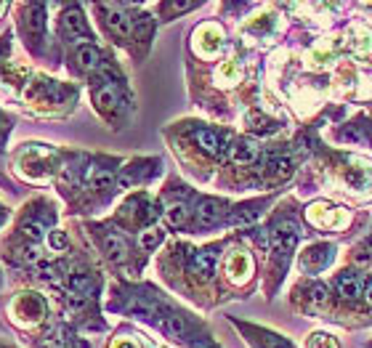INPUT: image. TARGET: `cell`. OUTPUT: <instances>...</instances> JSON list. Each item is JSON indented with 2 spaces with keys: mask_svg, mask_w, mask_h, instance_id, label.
<instances>
[{
  "mask_svg": "<svg viewBox=\"0 0 372 348\" xmlns=\"http://www.w3.org/2000/svg\"><path fill=\"white\" fill-rule=\"evenodd\" d=\"M88 85H91V101H94L98 117L109 122V128H125L136 104H133V96L125 85L117 61L109 56L104 67L88 80Z\"/></svg>",
  "mask_w": 372,
  "mask_h": 348,
  "instance_id": "obj_1",
  "label": "cell"
},
{
  "mask_svg": "<svg viewBox=\"0 0 372 348\" xmlns=\"http://www.w3.org/2000/svg\"><path fill=\"white\" fill-rule=\"evenodd\" d=\"M112 295L115 298L109 300V311L125 314V316H133V319H141V322L149 324H157L176 306L152 285H139V288L120 285V288H115Z\"/></svg>",
  "mask_w": 372,
  "mask_h": 348,
  "instance_id": "obj_2",
  "label": "cell"
},
{
  "mask_svg": "<svg viewBox=\"0 0 372 348\" xmlns=\"http://www.w3.org/2000/svg\"><path fill=\"white\" fill-rule=\"evenodd\" d=\"M16 27L22 32L27 51L32 56H43L49 43V6L43 3H19L16 6Z\"/></svg>",
  "mask_w": 372,
  "mask_h": 348,
  "instance_id": "obj_3",
  "label": "cell"
},
{
  "mask_svg": "<svg viewBox=\"0 0 372 348\" xmlns=\"http://www.w3.org/2000/svg\"><path fill=\"white\" fill-rule=\"evenodd\" d=\"M94 13L98 16L101 32L107 35L109 43H115L120 49H131L136 6H131V3H96Z\"/></svg>",
  "mask_w": 372,
  "mask_h": 348,
  "instance_id": "obj_4",
  "label": "cell"
},
{
  "mask_svg": "<svg viewBox=\"0 0 372 348\" xmlns=\"http://www.w3.org/2000/svg\"><path fill=\"white\" fill-rule=\"evenodd\" d=\"M194 200H197V194L189 186H184L179 181L168 183V189L160 197V205H162V218L173 231H189Z\"/></svg>",
  "mask_w": 372,
  "mask_h": 348,
  "instance_id": "obj_5",
  "label": "cell"
},
{
  "mask_svg": "<svg viewBox=\"0 0 372 348\" xmlns=\"http://www.w3.org/2000/svg\"><path fill=\"white\" fill-rule=\"evenodd\" d=\"M53 224H56V210L49 200H32L30 205L22 207L19 213V221H16V231L22 240H30L40 245L46 234L53 231Z\"/></svg>",
  "mask_w": 372,
  "mask_h": 348,
  "instance_id": "obj_6",
  "label": "cell"
},
{
  "mask_svg": "<svg viewBox=\"0 0 372 348\" xmlns=\"http://www.w3.org/2000/svg\"><path fill=\"white\" fill-rule=\"evenodd\" d=\"M160 213H162L160 200L155 202V200H149V194L146 192H139L125 200V205L117 210L115 221H117V226H122L125 231H139V234H141L146 228H152V224L160 218Z\"/></svg>",
  "mask_w": 372,
  "mask_h": 348,
  "instance_id": "obj_7",
  "label": "cell"
},
{
  "mask_svg": "<svg viewBox=\"0 0 372 348\" xmlns=\"http://www.w3.org/2000/svg\"><path fill=\"white\" fill-rule=\"evenodd\" d=\"M56 35L61 43H67L70 49L77 46H88V43H96V35L85 19L83 6L70 3V6H59V16H56Z\"/></svg>",
  "mask_w": 372,
  "mask_h": 348,
  "instance_id": "obj_8",
  "label": "cell"
},
{
  "mask_svg": "<svg viewBox=\"0 0 372 348\" xmlns=\"http://www.w3.org/2000/svg\"><path fill=\"white\" fill-rule=\"evenodd\" d=\"M269 242H271V266L276 269V279L288 271L293 250L298 245V224L293 218H276L269 231Z\"/></svg>",
  "mask_w": 372,
  "mask_h": 348,
  "instance_id": "obj_9",
  "label": "cell"
},
{
  "mask_svg": "<svg viewBox=\"0 0 372 348\" xmlns=\"http://www.w3.org/2000/svg\"><path fill=\"white\" fill-rule=\"evenodd\" d=\"M229 213H231V205H229L224 197H213V194H197L189 231H192V234H205V231L221 228L224 224H226Z\"/></svg>",
  "mask_w": 372,
  "mask_h": 348,
  "instance_id": "obj_10",
  "label": "cell"
},
{
  "mask_svg": "<svg viewBox=\"0 0 372 348\" xmlns=\"http://www.w3.org/2000/svg\"><path fill=\"white\" fill-rule=\"evenodd\" d=\"M94 231V237H96L98 247L104 252V258H107L112 266H131L133 264V255H136V247L131 245V240L117 231V228L112 226H91Z\"/></svg>",
  "mask_w": 372,
  "mask_h": 348,
  "instance_id": "obj_11",
  "label": "cell"
},
{
  "mask_svg": "<svg viewBox=\"0 0 372 348\" xmlns=\"http://www.w3.org/2000/svg\"><path fill=\"white\" fill-rule=\"evenodd\" d=\"M162 173V162L157 157H139L131 160L125 168L117 173V189H136V186H146L152 183Z\"/></svg>",
  "mask_w": 372,
  "mask_h": 348,
  "instance_id": "obj_12",
  "label": "cell"
},
{
  "mask_svg": "<svg viewBox=\"0 0 372 348\" xmlns=\"http://www.w3.org/2000/svg\"><path fill=\"white\" fill-rule=\"evenodd\" d=\"M107 59H109V53H104L96 43H88V46H77V49L70 51V56H67V70H70L75 77L91 80V77L104 67V61Z\"/></svg>",
  "mask_w": 372,
  "mask_h": 348,
  "instance_id": "obj_13",
  "label": "cell"
},
{
  "mask_svg": "<svg viewBox=\"0 0 372 348\" xmlns=\"http://www.w3.org/2000/svg\"><path fill=\"white\" fill-rule=\"evenodd\" d=\"M8 314L16 324H37L49 316V303L40 292H19L11 300Z\"/></svg>",
  "mask_w": 372,
  "mask_h": 348,
  "instance_id": "obj_14",
  "label": "cell"
},
{
  "mask_svg": "<svg viewBox=\"0 0 372 348\" xmlns=\"http://www.w3.org/2000/svg\"><path fill=\"white\" fill-rule=\"evenodd\" d=\"M155 30H157L155 16L141 11L136 6V13H133V37H131V49H128L136 61H141L146 56V51H149L152 40H155Z\"/></svg>",
  "mask_w": 372,
  "mask_h": 348,
  "instance_id": "obj_15",
  "label": "cell"
},
{
  "mask_svg": "<svg viewBox=\"0 0 372 348\" xmlns=\"http://www.w3.org/2000/svg\"><path fill=\"white\" fill-rule=\"evenodd\" d=\"M335 261V245L330 242H316V245H309L306 250L300 252L298 266L303 274H319L327 266Z\"/></svg>",
  "mask_w": 372,
  "mask_h": 348,
  "instance_id": "obj_16",
  "label": "cell"
},
{
  "mask_svg": "<svg viewBox=\"0 0 372 348\" xmlns=\"http://www.w3.org/2000/svg\"><path fill=\"white\" fill-rule=\"evenodd\" d=\"M218 255H221V245H207V247H200V250L189 252V274L197 276L200 282H207L213 279L216 274V266H218Z\"/></svg>",
  "mask_w": 372,
  "mask_h": 348,
  "instance_id": "obj_17",
  "label": "cell"
},
{
  "mask_svg": "<svg viewBox=\"0 0 372 348\" xmlns=\"http://www.w3.org/2000/svg\"><path fill=\"white\" fill-rule=\"evenodd\" d=\"M234 324H237V330H242L245 340H248L252 348H293V343H290L288 337L276 335V333H271V330L255 327V324L237 322V319H234Z\"/></svg>",
  "mask_w": 372,
  "mask_h": 348,
  "instance_id": "obj_18",
  "label": "cell"
},
{
  "mask_svg": "<svg viewBox=\"0 0 372 348\" xmlns=\"http://www.w3.org/2000/svg\"><path fill=\"white\" fill-rule=\"evenodd\" d=\"M192 141L205 155L210 157H221L229 152V133L226 131H218V128H194L192 131Z\"/></svg>",
  "mask_w": 372,
  "mask_h": 348,
  "instance_id": "obj_19",
  "label": "cell"
},
{
  "mask_svg": "<svg viewBox=\"0 0 372 348\" xmlns=\"http://www.w3.org/2000/svg\"><path fill=\"white\" fill-rule=\"evenodd\" d=\"M77 337L75 333L67 327V324H53L49 333H43V335L35 340V348H77Z\"/></svg>",
  "mask_w": 372,
  "mask_h": 348,
  "instance_id": "obj_20",
  "label": "cell"
},
{
  "mask_svg": "<svg viewBox=\"0 0 372 348\" xmlns=\"http://www.w3.org/2000/svg\"><path fill=\"white\" fill-rule=\"evenodd\" d=\"M333 290H335L343 300H359L361 295H364V282H361V276L357 274V271L346 269V271L335 274V279H333Z\"/></svg>",
  "mask_w": 372,
  "mask_h": 348,
  "instance_id": "obj_21",
  "label": "cell"
},
{
  "mask_svg": "<svg viewBox=\"0 0 372 348\" xmlns=\"http://www.w3.org/2000/svg\"><path fill=\"white\" fill-rule=\"evenodd\" d=\"M229 157L237 165H252V162L261 160V146L255 144L252 138H237V141H231V146H229Z\"/></svg>",
  "mask_w": 372,
  "mask_h": 348,
  "instance_id": "obj_22",
  "label": "cell"
},
{
  "mask_svg": "<svg viewBox=\"0 0 372 348\" xmlns=\"http://www.w3.org/2000/svg\"><path fill=\"white\" fill-rule=\"evenodd\" d=\"M226 274L234 282H242L245 276L252 274V258L248 250H231V255L226 258Z\"/></svg>",
  "mask_w": 372,
  "mask_h": 348,
  "instance_id": "obj_23",
  "label": "cell"
},
{
  "mask_svg": "<svg viewBox=\"0 0 372 348\" xmlns=\"http://www.w3.org/2000/svg\"><path fill=\"white\" fill-rule=\"evenodd\" d=\"M306 311H324L330 309V288H324L322 282H309L306 285Z\"/></svg>",
  "mask_w": 372,
  "mask_h": 348,
  "instance_id": "obj_24",
  "label": "cell"
},
{
  "mask_svg": "<svg viewBox=\"0 0 372 348\" xmlns=\"http://www.w3.org/2000/svg\"><path fill=\"white\" fill-rule=\"evenodd\" d=\"M194 8H197V3H160L157 13H160L162 22H173L176 16H181V13L186 11H194Z\"/></svg>",
  "mask_w": 372,
  "mask_h": 348,
  "instance_id": "obj_25",
  "label": "cell"
},
{
  "mask_svg": "<svg viewBox=\"0 0 372 348\" xmlns=\"http://www.w3.org/2000/svg\"><path fill=\"white\" fill-rule=\"evenodd\" d=\"M306 348H340L338 340L327 333H314V335L306 337Z\"/></svg>",
  "mask_w": 372,
  "mask_h": 348,
  "instance_id": "obj_26",
  "label": "cell"
},
{
  "mask_svg": "<svg viewBox=\"0 0 372 348\" xmlns=\"http://www.w3.org/2000/svg\"><path fill=\"white\" fill-rule=\"evenodd\" d=\"M184 346H186V348H218V343L210 335H207V333H203V330H200V333L189 337Z\"/></svg>",
  "mask_w": 372,
  "mask_h": 348,
  "instance_id": "obj_27",
  "label": "cell"
},
{
  "mask_svg": "<svg viewBox=\"0 0 372 348\" xmlns=\"http://www.w3.org/2000/svg\"><path fill=\"white\" fill-rule=\"evenodd\" d=\"M112 348H139V343L136 340H120V343H115Z\"/></svg>",
  "mask_w": 372,
  "mask_h": 348,
  "instance_id": "obj_28",
  "label": "cell"
},
{
  "mask_svg": "<svg viewBox=\"0 0 372 348\" xmlns=\"http://www.w3.org/2000/svg\"><path fill=\"white\" fill-rule=\"evenodd\" d=\"M364 298H367V303L372 306V276H370V282H367V288H364Z\"/></svg>",
  "mask_w": 372,
  "mask_h": 348,
  "instance_id": "obj_29",
  "label": "cell"
},
{
  "mask_svg": "<svg viewBox=\"0 0 372 348\" xmlns=\"http://www.w3.org/2000/svg\"><path fill=\"white\" fill-rule=\"evenodd\" d=\"M6 221H8V207H3V205H0V226H3Z\"/></svg>",
  "mask_w": 372,
  "mask_h": 348,
  "instance_id": "obj_30",
  "label": "cell"
},
{
  "mask_svg": "<svg viewBox=\"0 0 372 348\" xmlns=\"http://www.w3.org/2000/svg\"><path fill=\"white\" fill-rule=\"evenodd\" d=\"M3 125H6V115H3V112H0V128H3Z\"/></svg>",
  "mask_w": 372,
  "mask_h": 348,
  "instance_id": "obj_31",
  "label": "cell"
},
{
  "mask_svg": "<svg viewBox=\"0 0 372 348\" xmlns=\"http://www.w3.org/2000/svg\"><path fill=\"white\" fill-rule=\"evenodd\" d=\"M0 348H16V346H8V343H0Z\"/></svg>",
  "mask_w": 372,
  "mask_h": 348,
  "instance_id": "obj_32",
  "label": "cell"
},
{
  "mask_svg": "<svg viewBox=\"0 0 372 348\" xmlns=\"http://www.w3.org/2000/svg\"><path fill=\"white\" fill-rule=\"evenodd\" d=\"M0 285H3V276H0Z\"/></svg>",
  "mask_w": 372,
  "mask_h": 348,
  "instance_id": "obj_33",
  "label": "cell"
}]
</instances>
